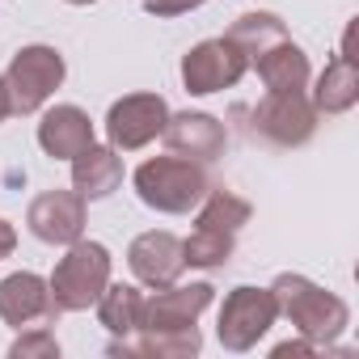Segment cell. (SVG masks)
Here are the masks:
<instances>
[{"label":"cell","mask_w":359,"mask_h":359,"mask_svg":"<svg viewBox=\"0 0 359 359\" xmlns=\"http://www.w3.org/2000/svg\"><path fill=\"white\" fill-rule=\"evenodd\" d=\"M233 250H237V237H233V233H216V229H199V224H195V233L182 241L187 266H203V271L224 266V262L233 258Z\"/></svg>","instance_id":"21"},{"label":"cell","mask_w":359,"mask_h":359,"mask_svg":"<svg viewBox=\"0 0 359 359\" xmlns=\"http://www.w3.org/2000/svg\"><path fill=\"white\" fill-rule=\"evenodd\" d=\"M271 296H275L279 317H287L300 338H309L325 351H338L334 338L351 325V309H346L342 296H334L330 287H321L304 275H292V271H283L271 283Z\"/></svg>","instance_id":"1"},{"label":"cell","mask_w":359,"mask_h":359,"mask_svg":"<svg viewBox=\"0 0 359 359\" xmlns=\"http://www.w3.org/2000/svg\"><path fill=\"white\" fill-rule=\"evenodd\" d=\"M64 76H68L64 55L55 47H47V43H30L9 60V68H5L0 81L9 89L13 114H39L51 102V93L64 85Z\"/></svg>","instance_id":"4"},{"label":"cell","mask_w":359,"mask_h":359,"mask_svg":"<svg viewBox=\"0 0 359 359\" xmlns=\"http://www.w3.org/2000/svg\"><path fill=\"white\" fill-rule=\"evenodd\" d=\"M60 317L55 304H51V287L43 275L34 271H13L0 279V321L13 325V330H26L34 321H51Z\"/></svg>","instance_id":"13"},{"label":"cell","mask_w":359,"mask_h":359,"mask_svg":"<svg viewBox=\"0 0 359 359\" xmlns=\"http://www.w3.org/2000/svg\"><path fill=\"white\" fill-rule=\"evenodd\" d=\"M250 64L266 51V47H275V43H283L287 39V26H283V18L279 13H241L233 26H229V34H224Z\"/></svg>","instance_id":"19"},{"label":"cell","mask_w":359,"mask_h":359,"mask_svg":"<svg viewBox=\"0 0 359 359\" xmlns=\"http://www.w3.org/2000/svg\"><path fill=\"white\" fill-rule=\"evenodd\" d=\"M313 351H325V346H317V342H309V338H292V342H279V346H275V359H287V355H313Z\"/></svg>","instance_id":"24"},{"label":"cell","mask_w":359,"mask_h":359,"mask_svg":"<svg viewBox=\"0 0 359 359\" xmlns=\"http://www.w3.org/2000/svg\"><path fill=\"white\" fill-rule=\"evenodd\" d=\"M250 68L262 76V85H266V89H304V85L313 81V68H309L304 47H296L292 39H283V43L266 47Z\"/></svg>","instance_id":"17"},{"label":"cell","mask_w":359,"mask_h":359,"mask_svg":"<svg viewBox=\"0 0 359 359\" xmlns=\"http://www.w3.org/2000/svg\"><path fill=\"white\" fill-rule=\"evenodd\" d=\"M250 131L275 148H300L317 131V110L304 89H266L250 114Z\"/></svg>","instance_id":"5"},{"label":"cell","mask_w":359,"mask_h":359,"mask_svg":"<svg viewBox=\"0 0 359 359\" xmlns=\"http://www.w3.org/2000/svg\"><path fill=\"white\" fill-rule=\"evenodd\" d=\"M250 72V60L229 43V39H203L182 55V85L195 97L233 89L241 76Z\"/></svg>","instance_id":"8"},{"label":"cell","mask_w":359,"mask_h":359,"mask_svg":"<svg viewBox=\"0 0 359 359\" xmlns=\"http://www.w3.org/2000/svg\"><path fill=\"white\" fill-rule=\"evenodd\" d=\"M13 250H18V229H13L5 216H0V262H5Z\"/></svg>","instance_id":"25"},{"label":"cell","mask_w":359,"mask_h":359,"mask_svg":"<svg viewBox=\"0 0 359 359\" xmlns=\"http://www.w3.org/2000/svg\"><path fill=\"white\" fill-rule=\"evenodd\" d=\"M13 359H60V342L47 325H34V330H22L9 346Z\"/></svg>","instance_id":"22"},{"label":"cell","mask_w":359,"mask_h":359,"mask_svg":"<svg viewBox=\"0 0 359 359\" xmlns=\"http://www.w3.org/2000/svg\"><path fill=\"white\" fill-rule=\"evenodd\" d=\"M131 182H135L140 203L152 208V212H161V216H187L212 191L208 165L187 161V156H148L135 169Z\"/></svg>","instance_id":"2"},{"label":"cell","mask_w":359,"mask_h":359,"mask_svg":"<svg viewBox=\"0 0 359 359\" xmlns=\"http://www.w3.org/2000/svg\"><path fill=\"white\" fill-rule=\"evenodd\" d=\"M165 144L173 156H187V161H199V165H212L224 156V144H229V131L216 114L208 110H182V114H169L165 123Z\"/></svg>","instance_id":"11"},{"label":"cell","mask_w":359,"mask_h":359,"mask_svg":"<svg viewBox=\"0 0 359 359\" xmlns=\"http://www.w3.org/2000/svg\"><path fill=\"white\" fill-rule=\"evenodd\" d=\"M212 300H216L212 283H169V287H156V296H144L140 330H187V325H195L212 309Z\"/></svg>","instance_id":"9"},{"label":"cell","mask_w":359,"mask_h":359,"mask_svg":"<svg viewBox=\"0 0 359 359\" xmlns=\"http://www.w3.org/2000/svg\"><path fill=\"white\" fill-rule=\"evenodd\" d=\"M127 266L131 275L144 283V287H169L182 279L187 271V258H182V237H173L165 229H152V233H140L131 245H127Z\"/></svg>","instance_id":"10"},{"label":"cell","mask_w":359,"mask_h":359,"mask_svg":"<svg viewBox=\"0 0 359 359\" xmlns=\"http://www.w3.org/2000/svg\"><path fill=\"white\" fill-rule=\"evenodd\" d=\"M110 266H114V258H110V250L102 241H85V237L72 241L64 250V258L55 262L51 279H47L55 313H85V309H93L102 287L110 283Z\"/></svg>","instance_id":"3"},{"label":"cell","mask_w":359,"mask_h":359,"mask_svg":"<svg viewBox=\"0 0 359 359\" xmlns=\"http://www.w3.org/2000/svg\"><path fill=\"white\" fill-rule=\"evenodd\" d=\"M93 144V118L81 106H51L39 123V148L51 161H72L81 148Z\"/></svg>","instance_id":"15"},{"label":"cell","mask_w":359,"mask_h":359,"mask_svg":"<svg viewBox=\"0 0 359 359\" xmlns=\"http://www.w3.org/2000/svg\"><path fill=\"white\" fill-rule=\"evenodd\" d=\"M169 123V102L161 93H127L106 110V135L110 148L118 152H140L148 148Z\"/></svg>","instance_id":"7"},{"label":"cell","mask_w":359,"mask_h":359,"mask_svg":"<svg viewBox=\"0 0 359 359\" xmlns=\"http://www.w3.org/2000/svg\"><path fill=\"white\" fill-rule=\"evenodd\" d=\"M250 216H254V208L241 199V195H233V191H208L203 199H199V216H195V224L199 229H216V233H241L245 224H250Z\"/></svg>","instance_id":"20"},{"label":"cell","mask_w":359,"mask_h":359,"mask_svg":"<svg viewBox=\"0 0 359 359\" xmlns=\"http://www.w3.org/2000/svg\"><path fill=\"white\" fill-rule=\"evenodd\" d=\"M123 187V156L118 148L110 144H89L72 156V191L85 199V203H97V199H110L114 191Z\"/></svg>","instance_id":"14"},{"label":"cell","mask_w":359,"mask_h":359,"mask_svg":"<svg viewBox=\"0 0 359 359\" xmlns=\"http://www.w3.org/2000/svg\"><path fill=\"white\" fill-rule=\"evenodd\" d=\"M279 321V309H275V296L271 287H254V283H241L224 296L220 304V325H216V338L224 351L241 355V351H254L266 330Z\"/></svg>","instance_id":"6"},{"label":"cell","mask_w":359,"mask_h":359,"mask_svg":"<svg viewBox=\"0 0 359 359\" xmlns=\"http://www.w3.org/2000/svg\"><path fill=\"white\" fill-rule=\"evenodd\" d=\"M13 114V106H9V89H5V81H0V123H5Z\"/></svg>","instance_id":"26"},{"label":"cell","mask_w":359,"mask_h":359,"mask_svg":"<svg viewBox=\"0 0 359 359\" xmlns=\"http://www.w3.org/2000/svg\"><path fill=\"white\" fill-rule=\"evenodd\" d=\"M309 102H313L317 114H346V110H355V102H359V68H355V60L334 55L325 64V72L317 76Z\"/></svg>","instance_id":"16"},{"label":"cell","mask_w":359,"mask_h":359,"mask_svg":"<svg viewBox=\"0 0 359 359\" xmlns=\"http://www.w3.org/2000/svg\"><path fill=\"white\" fill-rule=\"evenodd\" d=\"M26 224L43 245H72L85 233V199L76 191H43L30 199Z\"/></svg>","instance_id":"12"},{"label":"cell","mask_w":359,"mask_h":359,"mask_svg":"<svg viewBox=\"0 0 359 359\" xmlns=\"http://www.w3.org/2000/svg\"><path fill=\"white\" fill-rule=\"evenodd\" d=\"M64 5H76L81 9V5H97V0H64Z\"/></svg>","instance_id":"27"},{"label":"cell","mask_w":359,"mask_h":359,"mask_svg":"<svg viewBox=\"0 0 359 359\" xmlns=\"http://www.w3.org/2000/svg\"><path fill=\"white\" fill-rule=\"evenodd\" d=\"M144 317V292L131 283H106L97 296V321L114 334V338H131L140 330Z\"/></svg>","instance_id":"18"},{"label":"cell","mask_w":359,"mask_h":359,"mask_svg":"<svg viewBox=\"0 0 359 359\" xmlns=\"http://www.w3.org/2000/svg\"><path fill=\"white\" fill-rule=\"evenodd\" d=\"M199 5H208V0H144V13H152V18H182V13H191Z\"/></svg>","instance_id":"23"}]
</instances>
